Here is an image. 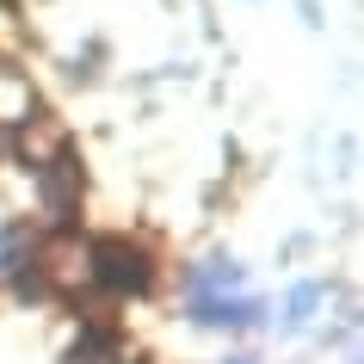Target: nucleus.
I'll return each mask as SVG.
<instances>
[{
    "label": "nucleus",
    "instance_id": "f257e3e1",
    "mask_svg": "<svg viewBox=\"0 0 364 364\" xmlns=\"http://www.w3.org/2000/svg\"><path fill=\"white\" fill-rule=\"evenodd\" d=\"M87 278H93L105 296H142L154 284V259L142 241L130 235H93L87 241Z\"/></svg>",
    "mask_w": 364,
    "mask_h": 364
},
{
    "label": "nucleus",
    "instance_id": "f03ea898",
    "mask_svg": "<svg viewBox=\"0 0 364 364\" xmlns=\"http://www.w3.org/2000/svg\"><path fill=\"white\" fill-rule=\"evenodd\" d=\"M38 192H43V204H50L56 223H68V216L80 210V154L68 149V142L38 167Z\"/></svg>",
    "mask_w": 364,
    "mask_h": 364
},
{
    "label": "nucleus",
    "instance_id": "39448f33",
    "mask_svg": "<svg viewBox=\"0 0 364 364\" xmlns=\"http://www.w3.org/2000/svg\"><path fill=\"white\" fill-rule=\"evenodd\" d=\"M241 284V266L235 259H210V266L192 278V296H223V290H235Z\"/></svg>",
    "mask_w": 364,
    "mask_h": 364
},
{
    "label": "nucleus",
    "instance_id": "1a4fd4ad",
    "mask_svg": "<svg viewBox=\"0 0 364 364\" xmlns=\"http://www.w3.org/2000/svg\"><path fill=\"white\" fill-rule=\"evenodd\" d=\"M0 6H6V0H0Z\"/></svg>",
    "mask_w": 364,
    "mask_h": 364
},
{
    "label": "nucleus",
    "instance_id": "423d86ee",
    "mask_svg": "<svg viewBox=\"0 0 364 364\" xmlns=\"http://www.w3.org/2000/svg\"><path fill=\"white\" fill-rule=\"evenodd\" d=\"M321 303H327V284H296V290H290V303H284V327H303Z\"/></svg>",
    "mask_w": 364,
    "mask_h": 364
},
{
    "label": "nucleus",
    "instance_id": "20e7f679",
    "mask_svg": "<svg viewBox=\"0 0 364 364\" xmlns=\"http://www.w3.org/2000/svg\"><path fill=\"white\" fill-rule=\"evenodd\" d=\"M62 364H117V333L112 327H80V340L62 352Z\"/></svg>",
    "mask_w": 364,
    "mask_h": 364
},
{
    "label": "nucleus",
    "instance_id": "0eeeda50",
    "mask_svg": "<svg viewBox=\"0 0 364 364\" xmlns=\"http://www.w3.org/2000/svg\"><path fill=\"white\" fill-rule=\"evenodd\" d=\"M223 364H259V358H223Z\"/></svg>",
    "mask_w": 364,
    "mask_h": 364
},
{
    "label": "nucleus",
    "instance_id": "7ed1b4c3",
    "mask_svg": "<svg viewBox=\"0 0 364 364\" xmlns=\"http://www.w3.org/2000/svg\"><path fill=\"white\" fill-rule=\"evenodd\" d=\"M266 315L259 296H192V321L198 327H253Z\"/></svg>",
    "mask_w": 364,
    "mask_h": 364
},
{
    "label": "nucleus",
    "instance_id": "6e6552de",
    "mask_svg": "<svg viewBox=\"0 0 364 364\" xmlns=\"http://www.w3.org/2000/svg\"><path fill=\"white\" fill-rule=\"evenodd\" d=\"M0 149H6V136H0Z\"/></svg>",
    "mask_w": 364,
    "mask_h": 364
}]
</instances>
